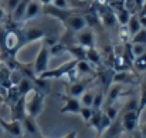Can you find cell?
<instances>
[{
  "label": "cell",
  "mask_w": 146,
  "mask_h": 138,
  "mask_svg": "<svg viewBox=\"0 0 146 138\" xmlns=\"http://www.w3.org/2000/svg\"><path fill=\"white\" fill-rule=\"evenodd\" d=\"M67 51L70 54H72V57L75 60H85L87 56V48H84L80 44H68L67 46Z\"/></svg>",
  "instance_id": "obj_17"
},
{
  "label": "cell",
  "mask_w": 146,
  "mask_h": 138,
  "mask_svg": "<svg viewBox=\"0 0 146 138\" xmlns=\"http://www.w3.org/2000/svg\"><path fill=\"white\" fill-rule=\"evenodd\" d=\"M6 16H7V13H6L4 7H3V6H0V21H3V20L6 19Z\"/></svg>",
  "instance_id": "obj_33"
},
{
  "label": "cell",
  "mask_w": 146,
  "mask_h": 138,
  "mask_svg": "<svg viewBox=\"0 0 146 138\" xmlns=\"http://www.w3.org/2000/svg\"><path fill=\"white\" fill-rule=\"evenodd\" d=\"M21 125H23V131H24V134H27V135H30V137H34L37 138L38 135H41V133H40V128H38V125H37V121H36V118L34 117H31V115H24V118L21 120Z\"/></svg>",
  "instance_id": "obj_10"
},
{
  "label": "cell",
  "mask_w": 146,
  "mask_h": 138,
  "mask_svg": "<svg viewBox=\"0 0 146 138\" xmlns=\"http://www.w3.org/2000/svg\"><path fill=\"white\" fill-rule=\"evenodd\" d=\"M104 114L113 123L115 120H116V117H118V114H119V110H118V107L115 105V104H111V105H106L105 107V110H104Z\"/></svg>",
  "instance_id": "obj_25"
},
{
  "label": "cell",
  "mask_w": 146,
  "mask_h": 138,
  "mask_svg": "<svg viewBox=\"0 0 146 138\" xmlns=\"http://www.w3.org/2000/svg\"><path fill=\"white\" fill-rule=\"evenodd\" d=\"M104 104H105V95H104V92L97 91L95 92V97H94V102H92V110L94 111L102 110Z\"/></svg>",
  "instance_id": "obj_26"
},
{
  "label": "cell",
  "mask_w": 146,
  "mask_h": 138,
  "mask_svg": "<svg viewBox=\"0 0 146 138\" xmlns=\"http://www.w3.org/2000/svg\"><path fill=\"white\" fill-rule=\"evenodd\" d=\"M131 43H141V44H146V29H141L135 36H132Z\"/></svg>",
  "instance_id": "obj_29"
},
{
  "label": "cell",
  "mask_w": 146,
  "mask_h": 138,
  "mask_svg": "<svg viewBox=\"0 0 146 138\" xmlns=\"http://www.w3.org/2000/svg\"><path fill=\"white\" fill-rule=\"evenodd\" d=\"M77 44L82 46L84 48H92L95 47V36H94V31L88 27L82 29L81 31L77 33Z\"/></svg>",
  "instance_id": "obj_9"
},
{
  "label": "cell",
  "mask_w": 146,
  "mask_h": 138,
  "mask_svg": "<svg viewBox=\"0 0 146 138\" xmlns=\"http://www.w3.org/2000/svg\"><path fill=\"white\" fill-rule=\"evenodd\" d=\"M95 80V77H87L84 80H77L74 83H71L68 86V90H67V94L71 95V97H75V98H80L84 91L88 90V86Z\"/></svg>",
  "instance_id": "obj_7"
},
{
  "label": "cell",
  "mask_w": 146,
  "mask_h": 138,
  "mask_svg": "<svg viewBox=\"0 0 146 138\" xmlns=\"http://www.w3.org/2000/svg\"><path fill=\"white\" fill-rule=\"evenodd\" d=\"M38 1H40L43 6H48V4H51V3H52V0H38Z\"/></svg>",
  "instance_id": "obj_37"
},
{
  "label": "cell",
  "mask_w": 146,
  "mask_h": 138,
  "mask_svg": "<svg viewBox=\"0 0 146 138\" xmlns=\"http://www.w3.org/2000/svg\"><path fill=\"white\" fill-rule=\"evenodd\" d=\"M61 138H77V131H70L68 134H65L64 137Z\"/></svg>",
  "instance_id": "obj_35"
},
{
  "label": "cell",
  "mask_w": 146,
  "mask_h": 138,
  "mask_svg": "<svg viewBox=\"0 0 146 138\" xmlns=\"http://www.w3.org/2000/svg\"><path fill=\"white\" fill-rule=\"evenodd\" d=\"M1 100H3V98H1V97H0V101H1Z\"/></svg>",
  "instance_id": "obj_41"
},
{
  "label": "cell",
  "mask_w": 146,
  "mask_h": 138,
  "mask_svg": "<svg viewBox=\"0 0 146 138\" xmlns=\"http://www.w3.org/2000/svg\"><path fill=\"white\" fill-rule=\"evenodd\" d=\"M62 105L60 108V113L61 114H80V110H81V102H80V98H75V97H71V95H64L62 97Z\"/></svg>",
  "instance_id": "obj_8"
},
{
  "label": "cell",
  "mask_w": 146,
  "mask_h": 138,
  "mask_svg": "<svg viewBox=\"0 0 146 138\" xmlns=\"http://www.w3.org/2000/svg\"><path fill=\"white\" fill-rule=\"evenodd\" d=\"M26 138H34V137H30V135H27V137H26Z\"/></svg>",
  "instance_id": "obj_39"
},
{
  "label": "cell",
  "mask_w": 146,
  "mask_h": 138,
  "mask_svg": "<svg viewBox=\"0 0 146 138\" xmlns=\"http://www.w3.org/2000/svg\"><path fill=\"white\" fill-rule=\"evenodd\" d=\"M143 138H146V135H143Z\"/></svg>",
  "instance_id": "obj_42"
},
{
  "label": "cell",
  "mask_w": 146,
  "mask_h": 138,
  "mask_svg": "<svg viewBox=\"0 0 146 138\" xmlns=\"http://www.w3.org/2000/svg\"><path fill=\"white\" fill-rule=\"evenodd\" d=\"M113 138H119V135H116V137H113Z\"/></svg>",
  "instance_id": "obj_40"
},
{
  "label": "cell",
  "mask_w": 146,
  "mask_h": 138,
  "mask_svg": "<svg viewBox=\"0 0 146 138\" xmlns=\"http://www.w3.org/2000/svg\"><path fill=\"white\" fill-rule=\"evenodd\" d=\"M113 14H115L116 21H118L121 26H126L128 21H129V19H131V16H132V13H131L126 7H121V9L113 10Z\"/></svg>",
  "instance_id": "obj_16"
},
{
  "label": "cell",
  "mask_w": 146,
  "mask_h": 138,
  "mask_svg": "<svg viewBox=\"0 0 146 138\" xmlns=\"http://www.w3.org/2000/svg\"><path fill=\"white\" fill-rule=\"evenodd\" d=\"M101 21H102V24H105L106 27H112V26H115L116 19H115L113 11H111V10L104 11V13L101 14Z\"/></svg>",
  "instance_id": "obj_22"
},
{
  "label": "cell",
  "mask_w": 146,
  "mask_h": 138,
  "mask_svg": "<svg viewBox=\"0 0 146 138\" xmlns=\"http://www.w3.org/2000/svg\"><path fill=\"white\" fill-rule=\"evenodd\" d=\"M65 51H67V44H64L61 42H57L55 44L50 47V56H54V57H58Z\"/></svg>",
  "instance_id": "obj_24"
},
{
  "label": "cell",
  "mask_w": 146,
  "mask_h": 138,
  "mask_svg": "<svg viewBox=\"0 0 146 138\" xmlns=\"http://www.w3.org/2000/svg\"><path fill=\"white\" fill-rule=\"evenodd\" d=\"M126 29H128V31L131 34V39H132V36H135L142 29V24H141V20H139L138 14H132L131 16V19H129V21L126 24Z\"/></svg>",
  "instance_id": "obj_18"
},
{
  "label": "cell",
  "mask_w": 146,
  "mask_h": 138,
  "mask_svg": "<svg viewBox=\"0 0 146 138\" xmlns=\"http://www.w3.org/2000/svg\"><path fill=\"white\" fill-rule=\"evenodd\" d=\"M20 31V39H21V47H24L26 44L31 43V42H37V40H43L46 39V31L40 27L31 26V27H26Z\"/></svg>",
  "instance_id": "obj_5"
},
{
  "label": "cell",
  "mask_w": 146,
  "mask_h": 138,
  "mask_svg": "<svg viewBox=\"0 0 146 138\" xmlns=\"http://www.w3.org/2000/svg\"><path fill=\"white\" fill-rule=\"evenodd\" d=\"M1 133H3V130H1V127H0V134H1Z\"/></svg>",
  "instance_id": "obj_38"
},
{
  "label": "cell",
  "mask_w": 146,
  "mask_h": 138,
  "mask_svg": "<svg viewBox=\"0 0 146 138\" xmlns=\"http://www.w3.org/2000/svg\"><path fill=\"white\" fill-rule=\"evenodd\" d=\"M44 92L38 91L37 88H33L24 95V108H26V114L31 115L34 118H37L43 110H44Z\"/></svg>",
  "instance_id": "obj_1"
},
{
  "label": "cell",
  "mask_w": 146,
  "mask_h": 138,
  "mask_svg": "<svg viewBox=\"0 0 146 138\" xmlns=\"http://www.w3.org/2000/svg\"><path fill=\"white\" fill-rule=\"evenodd\" d=\"M146 107V80L142 81L141 84V95H139V100H138V111L139 114L145 110Z\"/></svg>",
  "instance_id": "obj_23"
},
{
  "label": "cell",
  "mask_w": 146,
  "mask_h": 138,
  "mask_svg": "<svg viewBox=\"0 0 146 138\" xmlns=\"http://www.w3.org/2000/svg\"><path fill=\"white\" fill-rule=\"evenodd\" d=\"M123 91V84H119V83H112V86L109 87V91H108V101H106V105H111L113 104Z\"/></svg>",
  "instance_id": "obj_13"
},
{
  "label": "cell",
  "mask_w": 146,
  "mask_h": 138,
  "mask_svg": "<svg viewBox=\"0 0 146 138\" xmlns=\"http://www.w3.org/2000/svg\"><path fill=\"white\" fill-rule=\"evenodd\" d=\"M51 4L60 10H68V0H52Z\"/></svg>",
  "instance_id": "obj_32"
},
{
  "label": "cell",
  "mask_w": 146,
  "mask_h": 138,
  "mask_svg": "<svg viewBox=\"0 0 146 138\" xmlns=\"http://www.w3.org/2000/svg\"><path fill=\"white\" fill-rule=\"evenodd\" d=\"M19 3H20V0H6V6H4L6 13L11 14V13H13V10L17 7V4H19Z\"/></svg>",
  "instance_id": "obj_30"
},
{
  "label": "cell",
  "mask_w": 146,
  "mask_h": 138,
  "mask_svg": "<svg viewBox=\"0 0 146 138\" xmlns=\"http://www.w3.org/2000/svg\"><path fill=\"white\" fill-rule=\"evenodd\" d=\"M139 111H138V107H132V108H128L123 114H122V118H121V127L122 130L128 131V133H133L139 128Z\"/></svg>",
  "instance_id": "obj_2"
},
{
  "label": "cell",
  "mask_w": 146,
  "mask_h": 138,
  "mask_svg": "<svg viewBox=\"0 0 146 138\" xmlns=\"http://www.w3.org/2000/svg\"><path fill=\"white\" fill-rule=\"evenodd\" d=\"M29 3H30V0H20V3L17 4V7L10 14V17H11L13 21H16V23L23 21V17H24V13H26V9H27Z\"/></svg>",
  "instance_id": "obj_14"
},
{
  "label": "cell",
  "mask_w": 146,
  "mask_h": 138,
  "mask_svg": "<svg viewBox=\"0 0 146 138\" xmlns=\"http://www.w3.org/2000/svg\"><path fill=\"white\" fill-rule=\"evenodd\" d=\"M81 118H82V121L85 123V124H88L90 123V120L92 118V115H94V110L91 108V107H81V110H80V114H78Z\"/></svg>",
  "instance_id": "obj_27"
},
{
  "label": "cell",
  "mask_w": 146,
  "mask_h": 138,
  "mask_svg": "<svg viewBox=\"0 0 146 138\" xmlns=\"http://www.w3.org/2000/svg\"><path fill=\"white\" fill-rule=\"evenodd\" d=\"M135 81L133 74L129 71H116L115 76L112 77V83H119V84H132Z\"/></svg>",
  "instance_id": "obj_15"
},
{
  "label": "cell",
  "mask_w": 146,
  "mask_h": 138,
  "mask_svg": "<svg viewBox=\"0 0 146 138\" xmlns=\"http://www.w3.org/2000/svg\"><path fill=\"white\" fill-rule=\"evenodd\" d=\"M50 47L43 43L41 48L38 50L37 56H36V60H34V64H33V70H34V74L38 77L40 74H43L44 71L48 70V63H50Z\"/></svg>",
  "instance_id": "obj_4"
},
{
  "label": "cell",
  "mask_w": 146,
  "mask_h": 138,
  "mask_svg": "<svg viewBox=\"0 0 146 138\" xmlns=\"http://www.w3.org/2000/svg\"><path fill=\"white\" fill-rule=\"evenodd\" d=\"M77 61H78V60L72 58V60H70V61L61 64V66L57 67V68H52V70H50L48 68L47 71H44L43 74H40L38 78H41V80H50V78H65V76H67L72 68H75Z\"/></svg>",
  "instance_id": "obj_3"
},
{
  "label": "cell",
  "mask_w": 146,
  "mask_h": 138,
  "mask_svg": "<svg viewBox=\"0 0 146 138\" xmlns=\"http://www.w3.org/2000/svg\"><path fill=\"white\" fill-rule=\"evenodd\" d=\"M119 39H121L122 43H128V40L131 39V34H129L126 26H122V29H121V31H119Z\"/></svg>",
  "instance_id": "obj_31"
},
{
  "label": "cell",
  "mask_w": 146,
  "mask_h": 138,
  "mask_svg": "<svg viewBox=\"0 0 146 138\" xmlns=\"http://www.w3.org/2000/svg\"><path fill=\"white\" fill-rule=\"evenodd\" d=\"M94 97H95V91L88 88L87 91H84V94L80 97V102L82 107H91L92 108V102H94Z\"/></svg>",
  "instance_id": "obj_19"
},
{
  "label": "cell",
  "mask_w": 146,
  "mask_h": 138,
  "mask_svg": "<svg viewBox=\"0 0 146 138\" xmlns=\"http://www.w3.org/2000/svg\"><path fill=\"white\" fill-rule=\"evenodd\" d=\"M131 53L135 57L142 56L143 53H146V44H141V43H131Z\"/></svg>",
  "instance_id": "obj_28"
},
{
  "label": "cell",
  "mask_w": 146,
  "mask_h": 138,
  "mask_svg": "<svg viewBox=\"0 0 146 138\" xmlns=\"http://www.w3.org/2000/svg\"><path fill=\"white\" fill-rule=\"evenodd\" d=\"M0 127L4 133H7L9 135L14 138H21L24 135V131H23V125H21V121L20 120H10V121H6L4 118L0 117Z\"/></svg>",
  "instance_id": "obj_6"
},
{
  "label": "cell",
  "mask_w": 146,
  "mask_h": 138,
  "mask_svg": "<svg viewBox=\"0 0 146 138\" xmlns=\"http://www.w3.org/2000/svg\"><path fill=\"white\" fill-rule=\"evenodd\" d=\"M132 67H133V70L138 71V73H143V71H146V53H143L142 56L133 58Z\"/></svg>",
  "instance_id": "obj_21"
},
{
  "label": "cell",
  "mask_w": 146,
  "mask_h": 138,
  "mask_svg": "<svg viewBox=\"0 0 146 138\" xmlns=\"http://www.w3.org/2000/svg\"><path fill=\"white\" fill-rule=\"evenodd\" d=\"M75 70L78 73V77H82V76L95 77V68L88 60H78L77 66H75Z\"/></svg>",
  "instance_id": "obj_12"
},
{
  "label": "cell",
  "mask_w": 146,
  "mask_h": 138,
  "mask_svg": "<svg viewBox=\"0 0 146 138\" xmlns=\"http://www.w3.org/2000/svg\"><path fill=\"white\" fill-rule=\"evenodd\" d=\"M132 138H143V134H142V133H141V130L138 128L136 131H133V133H132Z\"/></svg>",
  "instance_id": "obj_34"
},
{
  "label": "cell",
  "mask_w": 146,
  "mask_h": 138,
  "mask_svg": "<svg viewBox=\"0 0 146 138\" xmlns=\"http://www.w3.org/2000/svg\"><path fill=\"white\" fill-rule=\"evenodd\" d=\"M41 11H43V4H41L38 0H30V3H29V6H27V9H26L23 21H29V20H31V19H36Z\"/></svg>",
  "instance_id": "obj_11"
},
{
  "label": "cell",
  "mask_w": 146,
  "mask_h": 138,
  "mask_svg": "<svg viewBox=\"0 0 146 138\" xmlns=\"http://www.w3.org/2000/svg\"><path fill=\"white\" fill-rule=\"evenodd\" d=\"M85 60H88L92 66H98L101 64V54L95 47L92 48H87V56H85Z\"/></svg>",
  "instance_id": "obj_20"
},
{
  "label": "cell",
  "mask_w": 146,
  "mask_h": 138,
  "mask_svg": "<svg viewBox=\"0 0 146 138\" xmlns=\"http://www.w3.org/2000/svg\"><path fill=\"white\" fill-rule=\"evenodd\" d=\"M139 20H141L142 27H143V29H146V16H139Z\"/></svg>",
  "instance_id": "obj_36"
}]
</instances>
